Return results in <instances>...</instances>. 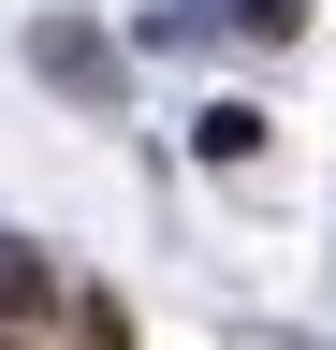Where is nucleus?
I'll use <instances>...</instances> for the list:
<instances>
[{
	"label": "nucleus",
	"instance_id": "nucleus-4",
	"mask_svg": "<svg viewBox=\"0 0 336 350\" xmlns=\"http://www.w3.org/2000/svg\"><path fill=\"white\" fill-rule=\"evenodd\" d=\"M234 29H248V44H292V29H307V0H234Z\"/></svg>",
	"mask_w": 336,
	"mask_h": 350
},
{
	"label": "nucleus",
	"instance_id": "nucleus-2",
	"mask_svg": "<svg viewBox=\"0 0 336 350\" xmlns=\"http://www.w3.org/2000/svg\"><path fill=\"white\" fill-rule=\"evenodd\" d=\"M190 146L220 161V175H234V161H263V103H205V117H190Z\"/></svg>",
	"mask_w": 336,
	"mask_h": 350
},
{
	"label": "nucleus",
	"instance_id": "nucleus-3",
	"mask_svg": "<svg viewBox=\"0 0 336 350\" xmlns=\"http://www.w3.org/2000/svg\"><path fill=\"white\" fill-rule=\"evenodd\" d=\"M44 306H59V278H44V262H29V248H0V336H29V321H44Z\"/></svg>",
	"mask_w": 336,
	"mask_h": 350
},
{
	"label": "nucleus",
	"instance_id": "nucleus-5",
	"mask_svg": "<svg viewBox=\"0 0 336 350\" xmlns=\"http://www.w3.org/2000/svg\"><path fill=\"white\" fill-rule=\"evenodd\" d=\"M0 350H29V336H0Z\"/></svg>",
	"mask_w": 336,
	"mask_h": 350
},
{
	"label": "nucleus",
	"instance_id": "nucleus-1",
	"mask_svg": "<svg viewBox=\"0 0 336 350\" xmlns=\"http://www.w3.org/2000/svg\"><path fill=\"white\" fill-rule=\"evenodd\" d=\"M29 59H44L59 88H88V103H103V88H117V44H103L88 15H44V29H29Z\"/></svg>",
	"mask_w": 336,
	"mask_h": 350
}]
</instances>
